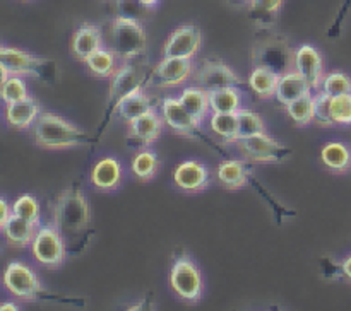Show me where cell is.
Returning a JSON list of instances; mask_svg holds the SVG:
<instances>
[{
  "mask_svg": "<svg viewBox=\"0 0 351 311\" xmlns=\"http://www.w3.org/2000/svg\"><path fill=\"white\" fill-rule=\"evenodd\" d=\"M31 253L40 265L58 269L67 258V243L55 226H41L31 243Z\"/></svg>",
  "mask_w": 351,
  "mask_h": 311,
  "instance_id": "6",
  "label": "cell"
},
{
  "mask_svg": "<svg viewBox=\"0 0 351 311\" xmlns=\"http://www.w3.org/2000/svg\"><path fill=\"white\" fill-rule=\"evenodd\" d=\"M173 183L177 190H180L182 193H202L211 185V174H209L208 166L204 163L195 159H187L175 167Z\"/></svg>",
  "mask_w": 351,
  "mask_h": 311,
  "instance_id": "12",
  "label": "cell"
},
{
  "mask_svg": "<svg viewBox=\"0 0 351 311\" xmlns=\"http://www.w3.org/2000/svg\"><path fill=\"white\" fill-rule=\"evenodd\" d=\"M108 36L110 48L123 62H130L141 57L147 48L146 29L136 17L123 16V14L113 17L110 23Z\"/></svg>",
  "mask_w": 351,
  "mask_h": 311,
  "instance_id": "3",
  "label": "cell"
},
{
  "mask_svg": "<svg viewBox=\"0 0 351 311\" xmlns=\"http://www.w3.org/2000/svg\"><path fill=\"white\" fill-rule=\"evenodd\" d=\"M243 94L239 85L209 91V106L213 113H237L242 108Z\"/></svg>",
  "mask_w": 351,
  "mask_h": 311,
  "instance_id": "29",
  "label": "cell"
},
{
  "mask_svg": "<svg viewBox=\"0 0 351 311\" xmlns=\"http://www.w3.org/2000/svg\"><path fill=\"white\" fill-rule=\"evenodd\" d=\"M237 116H239V137L243 139V137L256 135V133L266 132V125H264V120L261 118L257 113H254L252 109L249 108H240L237 111Z\"/></svg>",
  "mask_w": 351,
  "mask_h": 311,
  "instance_id": "34",
  "label": "cell"
},
{
  "mask_svg": "<svg viewBox=\"0 0 351 311\" xmlns=\"http://www.w3.org/2000/svg\"><path fill=\"white\" fill-rule=\"evenodd\" d=\"M168 284L182 303L197 304L202 299L204 282H202L201 269L195 260L189 255H180L173 260L170 275H168Z\"/></svg>",
  "mask_w": 351,
  "mask_h": 311,
  "instance_id": "4",
  "label": "cell"
},
{
  "mask_svg": "<svg viewBox=\"0 0 351 311\" xmlns=\"http://www.w3.org/2000/svg\"><path fill=\"white\" fill-rule=\"evenodd\" d=\"M287 115L297 126H308L314 123V92L293 99L285 105Z\"/></svg>",
  "mask_w": 351,
  "mask_h": 311,
  "instance_id": "32",
  "label": "cell"
},
{
  "mask_svg": "<svg viewBox=\"0 0 351 311\" xmlns=\"http://www.w3.org/2000/svg\"><path fill=\"white\" fill-rule=\"evenodd\" d=\"M254 57H256V65H263L278 74H285L293 68V53L285 41H263L256 46Z\"/></svg>",
  "mask_w": 351,
  "mask_h": 311,
  "instance_id": "15",
  "label": "cell"
},
{
  "mask_svg": "<svg viewBox=\"0 0 351 311\" xmlns=\"http://www.w3.org/2000/svg\"><path fill=\"white\" fill-rule=\"evenodd\" d=\"M19 2H31V0H19Z\"/></svg>",
  "mask_w": 351,
  "mask_h": 311,
  "instance_id": "45",
  "label": "cell"
},
{
  "mask_svg": "<svg viewBox=\"0 0 351 311\" xmlns=\"http://www.w3.org/2000/svg\"><path fill=\"white\" fill-rule=\"evenodd\" d=\"M106 2H112V0H106Z\"/></svg>",
  "mask_w": 351,
  "mask_h": 311,
  "instance_id": "46",
  "label": "cell"
},
{
  "mask_svg": "<svg viewBox=\"0 0 351 311\" xmlns=\"http://www.w3.org/2000/svg\"><path fill=\"white\" fill-rule=\"evenodd\" d=\"M321 91L326 92L328 96H339L351 92V77L341 70L329 72L322 79Z\"/></svg>",
  "mask_w": 351,
  "mask_h": 311,
  "instance_id": "36",
  "label": "cell"
},
{
  "mask_svg": "<svg viewBox=\"0 0 351 311\" xmlns=\"http://www.w3.org/2000/svg\"><path fill=\"white\" fill-rule=\"evenodd\" d=\"M137 2L144 7V10H154V9H158V5H160L161 0H137Z\"/></svg>",
  "mask_w": 351,
  "mask_h": 311,
  "instance_id": "42",
  "label": "cell"
},
{
  "mask_svg": "<svg viewBox=\"0 0 351 311\" xmlns=\"http://www.w3.org/2000/svg\"><path fill=\"white\" fill-rule=\"evenodd\" d=\"M237 147L243 152L247 159L254 161L259 164H271L280 163L290 156V149L280 142V140L273 139L269 133L261 132L256 135L243 137V139L237 140Z\"/></svg>",
  "mask_w": 351,
  "mask_h": 311,
  "instance_id": "7",
  "label": "cell"
},
{
  "mask_svg": "<svg viewBox=\"0 0 351 311\" xmlns=\"http://www.w3.org/2000/svg\"><path fill=\"white\" fill-rule=\"evenodd\" d=\"M178 98H180L182 105L187 108V111L202 125L206 116L211 111L208 89L201 87V85H189V87H185L184 91L180 92Z\"/></svg>",
  "mask_w": 351,
  "mask_h": 311,
  "instance_id": "26",
  "label": "cell"
},
{
  "mask_svg": "<svg viewBox=\"0 0 351 311\" xmlns=\"http://www.w3.org/2000/svg\"><path fill=\"white\" fill-rule=\"evenodd\" d=\"M101 46L103 31L98 24L84 23L74 31L71 38V55L82 64Z\"/></svg>",
  "mask_w": 351,
  "mask_h": 311,
  "instance_id": "19",
  "label": "cell"
},
{
  "mask_svg": "<svg viewBox=\"0 0 351 311\" xmlns=\"http://www.w3.org/2000/svg\"><path fill=\"white\" fill-rule=\"evenodd\" d=\"M160 113L165 120V125L177 135L187 137L192 140L202 137V125L187 111L178 96H165L160 105Z\"/></svg>",
  "mask_w": 351,
  "mask_h": 311,
  "instance_id": "8",
  "label": "cell"
},
{
  "mask_svg": "<svg viewBox=\"0 0 351 311\" xmlns=\"http://www.w3.org/2000/svg\"><path fill=\"white\" fill-rule=\"evenodd\" d=\"M194 62L187 58L163 57V60L154 67L149 77V84L158 87H178L185 84L194 75Z\"/></svg>",
  "mask_w": 351,
  "mask_h": 311,
  "instance_id": "11",
  "label": "cell"
},
{
  "mask_svg": "<svg viewBox=\"0 0 351 311\" xmlns=\"http://www.w3.org/2000/svg\"><path fill=\"white\" fill-rule=\"evenodd\" d=\"M311 92L314 91H312V87L308 85V82L302 77L300 72L291 68V70L281 74L280 84H278L276 96H274V98L285 106L288 105V103L293 101V99L302 98V96L305 94H311Z\"/></svg>",
  "mask_w": 351,
  "mask_h": 311,
  "instance_id": "23",
  "label": "cell"
},
{
  "mask_svg": "<svg viewBox=\"0 0 351 311\" xmlns=\"http://www.w3.org/2000/svg\"><path fill=\"white\" fill-rule=\"evenodd\" d=\"M119 55L112 48L101 46L84 62V65L95 77L112 79L119 70Z\"/></svg>",
  "mask_w": 351,
  "mask_h": 311,
  "instance_id": "28",
  "label": "cell"
},
{
  "mask_svg": "<svg viewBox=\"0 0 351 311\" xmlns=\"http://www.w3.org/2000/svg\"><path fill=\"white\" fill-rule=\"evenodd\" d=\"M195 81L208 91L232 87L240 84V77L230 65L221 60H208L195 70Z\"/></svg>",
  "mask_w": 351,
  "mask_h": 311,
  "instance_id": "16",
  "label": "cell"
},
{
  "mask_svg": "<svg viewBox=\"0 0 351 311\" xmlns=\"http://www.w3.org/2000/svg\"><path fill=\"white\" fill-rule=\"evenodd\" d=\"M329 115L335 126H351V92L331 96Z\"/></svg>",
  "mask_w": 351,
  "mask_h": 311,
  "instance_id": "33",
  "label": "cell"
},
{
  "mask_svg": "<svg viewBox=\"0 0 351 311\" xmlns=\"http://www.w3.org/2000/svg\"><path fill=\"white\" fill-rule=\"evenodd\" d=\"M209 126L223 142L235 144L239 137V116L237 113H213Z\"/></svg>",
  "mask_w": 351,
  "mask_h": 311,
  "instance_id": "31",
  "label": "cell"
},
{
  "mask_svg": "<svg viewBox=\"0 0 351 311\" xmlns=\"http://www.w3.org/2000/svg\"><path fill=\"white\" fill-rule=\"evenodd\" d=\"M41 115V106L38 105L34 98H26L23 101L9 103L3 109V116L10 129L16 130H27L34 126L36 120Z\"/></svg>",
  "mask_w": 351,
  "mask_h": 311,
  "instance_id": "20",
  "label": "cell"
},
{
  "mask_svg": "<svg viewBox=\"0 0 351 311\" xmlns=\"http://www.w3.org/2000/svg\"><path fill=\"white\" fill-rule=\"evenodd\" d=\"M26 98H29V91H27L26 81H24L23 75H9V79L3 84L0 99L5 105H9V103L23 101Z\"/></svg>",
  "mask_w": 351,
  "mask_h": 311,
  "instance_id": "37",
  "label": "cell"
},
{
  "mask_svg": "<svg viewBox=\"0 0 351 311\" xmlns=\"http://www.w3.org/2000/svg\"><path fill=\"white\" fill-rule=\"evenodd\" d=\"M329 99L331 96H328L326 92H322L321 89L314 92V125L322 126V129H331V115H329Z\"/></svg>",
  "mask_w": 351,
  "mask_h": 311,
  "instance_id": "38",
  "label": "cell"
},
{
  "mask_svg": "<svg viewBox=\"0 0 351 311\" xmlns=\"http://www.w3.org/2000/svg\"><path fill=\"white\" fill-rule=\"evenodd\" d=\"M9 70L5 68V65L0 62V94H2V89H3V84H5V81L9 79Z\"/></svg>",
  "mask_w": 351,
  "mask_h": 311,
  "instance_id": "43",
  "label": "cell"
},
{
  "mask_svg": "<svg viewBox=\"0 0 351 311\" xmlns=\"http://www.w3.org/2000/svg\"><path fill=\"white\" fill-rule=\"evenodd\" d=\"M293 68L300 72L302 77L308 82L312 91L321 89L322 79L326 75L324 57L314 44H300L293 51Z\"/></svg>",
  "mask_w": 351,
  "mask_h": 311,
  "instance_id": "13",
  "label": "cell"
},
{
  "mask_svg": "<svg viewBox=\"0 0 351 311\" xmlns=\"http://www.w3.org/2000/svg\"><path fill=\"white\" fill-rule=\"evenodd\" d=\"M91 222V207L81 188L62 191L53 204V226L64 236L67 246H77Z\"/></svg>",
  "mask_w": 351,
  "mask_h": 311,
  "instance_id": "1",
  "label": "cell"
},
{
  "mask_svg": "<svg viewBox=\"0 0 351 311\" xmlns=\"http://www.w3.org/2000/svg\"><path fill=\"white\" fill-rule=\"evenodd\" d=\"M0 62L5 65L10 75H23V77H45L50 67L47 58L7 44H0Z\"/></svg>",
  "mask_w": 351,
  "mask_h": 311,
  "instance_id": "9",
  "label": "cell"
},
{
  "mask_svg": "<svg viewBox=\"0 0 351 311\" xmlns=\"http://www.w3.org/2000/svg\"><path fill=\"white\" fill-rule=\"evenodd\" d=\"M252 9L259 14H266V16H276L280 12L283 0H250Z\"/></svg>",
  "mask_w": 351,
  "mask_h": 311,
  "instance_id": "39",
  "label": "cell"
},
{
  "mask_svg": "<svg viewBox=\"0 0 351 311\" xmlns=\"http://www.w3.org/2000/svg\"><path fill=\"white\" fill-rule=\"evenodd\" d=\"M0 310H14V311H16V310H19V308H17L14 303H2V304H0Z\"/></svg>",
  "mask_w": 351,
  "mask_h": 311,
  "instance_id": "44",
  "label": "cell"
},
{
  "mask_svg": "<svg viewBox=\"0 0 351 311\" xmlns=\"http://www.w3.org/2000/svg\"><path fill=\"white\" fill-rule=\"evenodd\" d=\"M341 273L348 282H351V253L341 262Z\"/></svg>",
  "mask_w": 351,
  "mask_h": 311,
  "instance_id": "41",
  "label": "cell"
},
{
  "mask_svg": "<svg viewBox=\"0 0 351 311\" xmlns=\"http://www.w3.org/2000/svg\"><path fill=\"white\" fill-rule=\"evenodd\" d=\"M163 126L167 125H165L161 113H158L156 108H151L149 111L141 115L139 118L127 123V129H129L127 133H129V139L136 140L141 146L149 147L151 144L160 139L161 133H163Z\"/></svg>",
  "mask_w": 351,
  "mask_h": 311,
  "instance_id": "17",
  "label": "cell"
},
{
  "mask_svg": "<svg viewBox=\"0 0 351 311\" xmlns=\"http://www.w3.org/2000/svg\"><path fill=\"white\" fill-rule=\"evenodd\" d=\"M161 166L160 156L156 154V150L151 149V147H144L143 150L134 156L132 159V173L134 176L137 178L143 183H147V181L154 180V176L158 174Z\"/></svg>",
  "mask_w": 351,
  "mask_h": 311,
  "instance_id": "30",
  "label": "cell"
},
{
  "mask_svg": "<svg viewBox=\"0 0 351 311\" xmlns=\"http://www.w3.org/2000/svg\"><path fill=\"white\" fill-rule=\"evenodd\" d=\"M321 161L331 173L345 174L351 171V147L341 140H331L321 150Z\"/></svg>",
  "mask_w": 351,
  "mask_h": 311,
  "instance_id": "21",
  "label": "cell"
},
{
  "mask_svg": "<svg viewBox=\"0 0 351 311\" xmlns=\"http://www.w3.org/2000/svg\"><path fill=\"white\" fill-rule=\"evenodd\" d=\"M38 228L40 226L12 214L9 221H7L5 228L2 229V232L9 246H12V248H26V246H31V243H33Z\"/></svg>",
  "mask_w": 351,
  "mask_h": 311,
  "instance_id": "22",
  "label": "cell"
},
{
  "mask_svg": "<svg viewBox=\"0 0 351 311\" xmlns=\"http://www.w3.org/2000/svg\"><path fill=\"white\" fill-rule=\"evenodd\" d=\"M144 81H146V75L144 72H141L139 68H136L134 65H130L129 62L119 67V70L115 72V75L112 77V84L108 89V105L110 109H115V106L122 101L123 98H127L132 92L139 91L144 87Z\"/></svg>",
  "mask_w": 351,
  "mask_h": 311,
  "instance_id": "14",
  "label": "cell"
},
{
  "mask_svg": "<svg viewBox=\"0 0 351 311\" xmlns=\"http://www.w3.org/2000/svg\"><path fill=\"white\" fill-rule=\"evenodd\" d=\"M202 44V33L194 24H182L171 31L163 44V57L187 58L192 60L199 53Z\"/></svg>",
  "mask_w": 351,
  "mask_h": 311,
  "instance_id": "10",
  "label": "cell"
},
{
  "mask_svg": "<svg viewBox=\"0 0 351 311\" xmlns=\"http://www.w3.org/2000/svg\"><path fill=\"white\" fill-rule=\"evenodd\" d=\"M151 108H154L153 98H151V96L147 94L143 87V89H139V91L129 94L127 98H123L122 101L115 106V109H113V111L119 115L120 120H123L125 123H130L132 120L139 118L141 115H144L146 111H149Z\"/></svg>",
  "mask_w": 351,
  "mask_h": 311,
  "instance_id": "25",
  "label": "cell"
},
{
  "mask_svg": "<svg viewBox=\"0 0 351 311\" xmlns=\"http://www.w3.org/2000/svg\"><path fill=\"white\" fill-rule=\"evenodd\" d=\"M216 174L219 185L226 190H240L249 183V166L242 159L221 161Z\"/></svg>",
  "mask_w": 351,
  "mask_h": 311,
  "instance_id": "24",
  "label": "cell"
},
{
  "mask_svg": "<svg viewBox=\"0 0 351 311\" xmlns=\"http://www.w3.org/2000/svg\"><path fill=\"white\" fill-rule=\"evenodd\" d=\"M122 178L123 170L120 161L113 156H105L93 166L89 180H91L95 190L101 191V193H112L120 188Z\"/></svg>",
  "mask_w": 351,
  "mask_h": 311,
  "instance_id": "18",
  "label": "cell"
},
{
  "mask_svg": "<svg viewBox=\"0 0 351 311\" xmlns=\"http://www.w3.org/2000/svg\"><path fill=\"white\" fill-rule=\"evenodd\" d=\"M2 284L10 296H14L19 301H26V303L38 301L41 294L45 293L36 272L27 263L21 262V260H12L5 267Z\"/></svg>",
  "mask_w": 351,
  "mask_h": 311,
  "instance_id": "5",
  "label": "cell"
},
{
  "mask_svg": "<svg viewBox=\"0 0 351 311\" xmlns=\"http://www.w3.org/2000/svg\"><path fill=\"white\" fill-rule=\"evenodd\" d=\"M281 74L271 70V68L256 65L249 75V85L261 99H271L276 96L278 84H280Z\"/></svg>",
  "mask_w": 351,
  "mask_h": 311,
  "instance_id": "27",
  "label": "cell"
},
{
  "mask_svg": "<svg viewBox=\"0 0 351 311\" xmlns=\"http://www.w3.org/2000/svg\"><path fill=\"white\" fill-rule=\"evenodd\" d=\"M33 137L38 147L48 150L74 149L89 144V135L81 126L53 111H41L33 126Z\"/></svg>",
  "mask_w": 351,
  "mask_h": 311,
  "instance_id": "2",
  "label": "cell"
},
{
  "mask_svg": "<svg viewBox=\"0 0 351 311\" xmlns=\"http://www.w3.org/2000/svg\"><path fill=\"white\" fill-rule=\"evenodd\" d=\"M10 215H12V207H10L9 202H7L5 198L0 197V231L5 228V224H7V221L10 219Z\"/></svg>",
  "mask_w": 351,
  "mask_h": 311,
  "instance_id": "40",
  "label": "cell"
},
{
  "mask_svg": "<svg viewBox=\"0 0 351 311\" xmlns=\"http://www.w3.org/2000/svg\"><path fill=\"white\" fill-rule=\"evenodd\" d=\"M12 214L40 226V202L36 200V197L29 193L21 195L12 204Z\"/></svg>",
  "mask_w": 351,
  "mask_h": 311,
  "instance_id": "35",
  "label": "cell"
}]
</instances>
